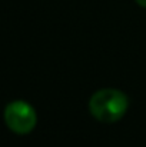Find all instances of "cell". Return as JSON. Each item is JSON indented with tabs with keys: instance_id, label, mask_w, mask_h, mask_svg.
<instances>
[{
	"instance_id": "6da1fadb",
	"label": "cell",
	"mask_w": 146,
	"mask_h": 147,
	"mask_svg": "<svg viewBox=\"0 0 146 147\" xmlns=\"http://www.w3.org/2000/svg\"><path fill=\"white\" fill-rule=\"evenodd\" d=\"M128 97L116 89H102L89 101L92 116L103 123H115L120 120L128 110Z\"/></svg>"
},
{
	"instance_id": "7a4b0ae2",
	"label": "cell",
	"mask_w": 146,
	"mask_h": 147,
	"mask_svg": "<svg viewBox=\"0 0 146 147\" xmlns=\"http://www.w3.org/2000/svg\"><path fill=\"white\" fill-rule=\"evenodd\" d=\"M4 121L7 127L16 134L30 133L37 121L35 109L22 100L12 101L4 109Z\"/></svg>"
},
{
	"instance_id": "3957f363",
	"label": "cell",
	"mask_w": 146,
	"mask_h": 147,
	"mask_svg": "<svg viewBox=\"0 0 146 147\" xmlns=\"http://www.w3.org/2000/svg\"><path fill=\"white\" fill-rule=\"evenodd\" d=\"M135 1H136L139 6H142V7H145L146 9V0H135Z\"/></svg>"
}]
</instances>
